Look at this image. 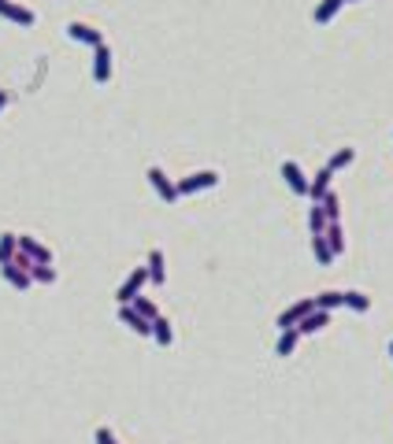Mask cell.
<instances>
[{"instance_id":"1","label":"cell","mask_w":393,"mask_h":444,"mask_svg":"<svg viewBox=\"0 0 393 444\" xmlns=\"http://www.w3.org/2000/svg\"><path fill=\"white\" fill-rule=\"evenodd\" d=\"M211 186H219V171H196V174L182 178V182H175L178 196H193V193H201V189H211Z\"/></svg>"},{"instance_id":"2","label":"cell","mask_w":393,"mask_h":444,"mask_svg":"<svg viewBox=\"0 0 393 444\" xmlns=\"http://www.w3.org/2000/svg\"><path fill=\"white\" fill-rule=\"evenodd\" d=\"M145 178H149V186L156 189V196H160L163 204H175L178 200V189H175V182L167 178V171H163V167H149V171H145Z\"/></svg>"},{"instance_id":"3","label":"cell","mask_w":393,"mask_h":444,"mask_svg":"<svg viewBox=\"0 0 393 444\" xmlns=\"http://www.w3.org/2000/svg\"><path fill=\"white\" fill-rule=\"evenodd\" d=\"M308 311H316V296H304V300H297V304H289L286 311H282V315H278V330H293V326H297L304 315H308Z\"/></svg>"},{"instance_id":"4","label":"cell","mask_w":393,"mask_h":444,"mask_svg":"<svg viewBox=\"0 0 393 444\" xmlns=\"http://www.w3.org/2000/svg\"><path fill=\"white\" fill-rule=\"evenodd\" d=\"M145 282H149V271H145V267H134V271H130V278L119 285L116 300H119V304H130V300H134V296L145 289Z\"/></svg>"},{"instance_id":"5","label":"cell","mask_w":393,"mask_h":444,"mask_svg":"<svg viewBox=\"0 0 393 444\" xmlns=\"http://www.w3.org/2000/svg\"><path fill=\"white\" fill-rule=\"evenodd\" d=\"M108 78H111V48L96 45L93 48V81H96V86H104Z\"/></svg>"},{"instance_id":"6","label":"cell","mask_w":393,"mask_h":444,"mask_svg":"<svg viewBox=\"0 0 393 444\" xmlns=\"http://www.w3.org/2000/svg\"><path fill=\"white\" fill-rule=\"evenodd\" d=\"M119 322L130 326V330H134L138 337H149V334H153V322L145 319V315H138V311L130 307V304H119Z\"/></svg>"},{"instance_id":"7","label":"cell","mask_w":393,"mask_h":444,"mask_svg":"<svg viewBox=\"0 0 393 444\" xmlns=\"http://www.w3.org/2000/svg\"><path fill=\"white\" fill-rule=\"evenodd\" d=\"M67 38H71V41H82V45H93V48L104 45V34H101V30L89 26V23H78V19L67 26Z\"/></svg>"},{"instance_id":"8","label":"cell","mask_w":393,"mask_h":444,"mask_svg":"<svg viewBox=\"0 0 393 444\" xmlns=\"http://www.w3.org/2000/svg\"><path fill=\"white\" fill-rule=\"evenodd\" d=\"M282 178H286V186L297 193V196H308V174L301 171V163L286 159V163H282Z\"/></svg>"},{"instance_id":"9","label":"cell","mask_w":393,"mask_h":444,"mask_svg":"<svg viewBox=\"0 0 393 444\" xmlns=\"http://www.w3.org/2000/svg\"><path fill=\"white\" fill-rule=\"evenodd\" d=\"M0 15L11 19V23H19V26H34L38 23V15L30 8H23V4H15V0H0Z\"/></svg>"},{"instance_id":"10","label":"cell","mask_w":393,"mask_h":444,"mask_svg":"<svg viewBox=\"0 0 393 444\" xmlns=\"http://www.w3.org/2000/svg\"><path fill=\"white\" fill-rule=\"evenodd\" d=\"M326 322H331V311H319V307H316V311H308V315L293 326V330H297L301 337H308V334H319Z\"/></svg>"},{"instance_id":"11","label":"cell","mask_w":393,"mask_h":444,"mask_svg":"<svg viewBox=\"0 0 393 444\" xmlns=\"http://www.w3.org/2000/svg\"><path fill=\"white\" fill-rule=\"evenodd\" d=\"M0 274H4V282L11 289H19V292H26L30 285H34V278H30L23 267H15V263H0Z\"/></svg>"},{"instance_id":"12","label":"cell","mask_w":393,"mask_h":444,"mask_svg":"<svg viewBox=\"0 0 393 444\" xmlns=\"http://www.w3.org/2000/svg\"><path fill=\"white\" fill-rule=\"evenodd\" d=\"M19 252L30 256L34 263H52V249H45L38 237H26V234H23V237H19Z\"/></svg>"},{"instance_id":"13","label":"cell","mask_w":393,"mask_h":444,"mask_svg":"<svg viewBox=\"0 0 393 444\" xmlns=\"http://www.w3.org/2000/svg\"><path fill=\"white\" fill-rule=\"evenodd\" d=\"M331 182H334V171L323 167L316 178H308V200H323L326 193H331Z\"/></svg>"},{"instance_id":"14","label":"cell","mask_w":393,"mask_h":444,"mask_svg":"<svg viewBox=\"0 0 393 444\" xmlns=\"http://www.w3.org/2000/svg\"><path fill=\"white\" fill-rule=\"evenodd\" d=\"M145 271H149V282H153V285H163V282H167V259H163L160 249L149 252V267H145Z\"/></svg>"},{"instance_id":"15","label":"cell","mask_w":393,"mask_h":444,"mask_svg":"<svg viewBox=\"0 0 393 444\" xmlns=\"http://www.w3.org/2000/svg\"><path fill=\"white\" fill-rule=\"evenodd\" d=\"M345 8V0H319L316 4V11H312V19L319 23V26H326V23H334V15Z\"/></svg>"},{"instance_id":"16","label":"cell","mask_w":393,"mask_h":444,"mask_svg":"<svg viewBox=\"0 0 393 444\" xmlns=\"http://www.w3.org/2000/svg\"><path fill=\"white\" fill-rule=\"evenodd\" d=\"M323 237H326V244H331L334 256H345V229H341V222H326Z\"/></svg>"},{"instance_id":"17","label":"cell","mask_w":393,"mask_h":444,"mask_svg":"<svg viewBox=\"0 0 393 444\" xmlns=\"http://www.w3.org/2000/svg\"><path fill=\"white\" fill-rule=\"evenodd\" d=\"M316 307L319 311H338V307H345V289H326L316 296Z\"/></svg>"},{"instance_id":"18","label":"cell","mask_w":393,"mask_h":444,"mask_svg":"<svg viewBox=\"0 0 393 444\" xmlns=\"http://www.w3.org/2000/svg\"><path fill=\"white\" fill-rule=\"evenodd\" d=\"M156 344H160V348H167V344L175 341V330H171V322L167 319H163V315H156L153 319V334H149Z\"/></svg>"},{"instance_id":"19","label":"cell","mask_w":393,"mask_h":444,"mask_svg":"<svg viewBox=\"0 0 393 444\" xmlns=\"http://www.w3.org/2000/svg\"><path fill=\"white\" fill-rule=\"evenodd\" d=\"M345 307L356 311V315H364V311H371V296L360 292V289H345Z\"/></svg>"},{"instance_id":"20","label":"cell","mask_w":393,"mask_h":444,"mask_svg":"<svg viewBox=\"0 0 393 444\" xmlns=\"http://www.w3.org/2000/svg\"><path fill=\"white\" fill-rule=\"evenodd\" d=\"M297 341H301V334L297 330H282L278 334V344H275V355H293V348H297Z\"/></svg>"},{"instance_id":"21","label":"cell","mask_w":393,"mask_h":444,"mask_svg":"<svg viewBox=\"0 0 393 444\" xmlns=\"http://www.w3.org/2000/svg\"><path fill=\"white\" fill-rule=\"evenodd\" d=\"M312 252H316V259L323 263V267H331V263L338 259V256L331 252V244H326V237H323V234H312Z\"/></svg>"},{"instance_id":"22","label":"cell","mask_w":393,"mask_h":444,"mask_svg":"<svg viewBox=\"0 0 393 444\" xmlns=\"http://www.w3.org/2000/svg\"><path fill=\"white\" fill-rule=\"evenodd\" d=\"M308 229H312V234H323L326 229V211H323L319 200H312V207H308Z\"/></svg>"},{"instance_id":"23","label":"cell","mask_w":393,"mask_h":444,"mask_svg":"<svg viewBox=\"0 0 393 444\" xmlns=\"http://www.w3.org/2000/svg\"><path fill=\"white\" fill-rule=\"evenodd\" d=\"M353 159H356V148H349V144H345V148H338V152L331 156V163H326V167H331V171L338 174V171H345Z\"/></svg>"},{"instance_id":"24","label":"cell","mask_w":393,"mask_h":444,"mask_svg":"<svg viewBox=\"0 0 393 444\" xmlns=\"http://www.w3.org/2000/svg\"><path fill=\"white\" fill-rule=\"evenodd\" d=\"M19 252V234H0V263H11Z\"/></svg>"},{"instance_id":"25","label":"cell","mask_w":393,"mask_h":444,"mask_svg":"<svg viewBox=\"0 0 393 444\" xmlns=\"http://www.w3.org/2000/svg\"><path fill=\"white\" fill-rule=\"evenodd\" d=\"M30 278L41 282V285H52L56 282V267H52V263H34V267H30Z\"/></svg>"},{"instance_id":"26","label":"cell","mask_w":393,"mask_h":444,"mask_svg":"<svg viewBox=\"0 0 393 444\" xmlns=\"http://www.w3.org/2000/svg\"><path fill=\"white\" fill-rule=\"evenodd\" d=\"M130 307H134V311H138V315H145V319H149V322H153V319L160 315V307H156V304L149 300V296H141V292L134 296V300H130Z\"/></svg>"},{"instance_id":"27","label":"cell","mask_w":393,"mask_h":444,"mask_svg":"<svg viewBox=\"0 0 393 444\" xmlns=\"http://www.w3.org/2000/svg\"><path fill=\"white\" fill-rule=\"evenodd\" d=\"M319 204H323V211H326V222H341V200H338L334 193H326Z\"/></svg>"},{"instance_id":"28","label":"cell","mask_w":393,"mask_h":444,"mask_svg":"<svg viewBox=\"0 0 393 444\" xmlns=\"http://www.w3.org/2000/svg\"><path fill=\"white\" fill-rule=\"evenodd\" d=\"M93 440H96V444H119V440H116V433H111V430H108V426H96V433H93Z\"/></svg>"},{"instance_id":"29","label":"cell","mask_w":393,"mask_h":444,"mask_svg":"<svg viewBox=\"0 0 393 444\" xmlns=\"http://www.w3.org/2000/svg\"><path fill=\"white\" fill-rule=\"evenodd\" d=\"M4 108H8V93H4V89H0V111H4Z\"/></svg>"},{"instance_id":"30","label":"cell","mask_w":393,"mask_h":444,"mask_svg":"<svg viewBox=\"0 0 393 444\" xmlns=\"http://www.w3.org/2000/svg\"><path fill=\"white\" fill-rule=\"evenodd\" d=\"M389 355H393V341H389Z\"/></svg>"},{"instance_id":"31","label":"cell","mask_w":393,"mask_h":444,"mask_svg":"<svg viewBox=\"0 0 393 444\" xmlns=\"http://www.w3.org/2000/svg\"><path fill=\"white\" fill-rule=\"evenodd\" d=\"M345 4H353V0H345Z\"/></svg>"}]
</instances>
